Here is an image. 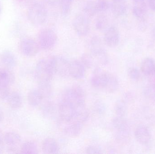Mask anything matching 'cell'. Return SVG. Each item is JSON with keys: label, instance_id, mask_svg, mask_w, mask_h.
Instances as JSON below:
<instances>
[{"label": "cell", "instance_id": "obj_1", "mask_svg": "<svg viewBox=\"0 0 155 154\" xmlns=\"http://www.w3.org/2000/svg\"><path fill=\"white\" fill-rule=\"evenodd\" d=\"M91 86L96 89L113 93L117 90L119 84L116 77L108 71L96 70L90 80Z\"/></svg>", "mask_w": 155, "mask_h": 154}, {"label": "cell", "instance_id": "obj_2", "mask_svg": "<svg viewBox=\"0 0 155 154\" xmlns=\"http://www.w3.org/2000/svg\"><path fill=\"white\" fill-rule=\"evenodd\" d=\"M53 56L40 60L36 64L35 70V78L40 82H50L54 72L52 67Z\"/></svg>", "mask_w": 155, "mask_h": 154}, {"label": "cell", "instance_id": "obj_3", "mask_svg": "<svg viewBox=\"0 0 155 154\" xmlns=\"http://www.w3.org/2000/svg\"><path fill=\"white\" fill-rule=\"evenodd\" d=\"M62 101L70 103L75 106L85 105L84 91L79 86H74L64 92Z\"/></svg>", "mask_w": 155, "mask_h": 154}, {"label": "cell", "instance_id": "obj_4", "mask_svg": "<svg viewBox=\"0 0 155 154\" xmlns=\"http://www.w3.org/2000/svg\"><path fill=\"white\" fill-rule=\"evenodd\" d=\"M27 16L28 20L33 24L41 25L47 20L48 12L43 4L41 3H35L28 9Z\"/></svg>", "mask_w": 155, "mask_h": 154}, {"label": "cell", "instance_id": "obj_5", "mask_svg": "<svg viewBox=\"0 0 155 154\" xmlns=\"http://www.w3.org/2000/svg\"><path fill=\"white\" fill-rule=\"evenodd\" d=\"M15 80L14 75L8 69H0V99H5L10 95V86Z\"/></svg>", "mask_w": 155, "mask_h": 154}, {"label": "cell", "instance_id": "obj_6", "mask_svg": "<svg viewBox=\"0 0 155 154\" xmlns=\"http://www.w3.org/2000/svg\"><path fill=\"white\" fill-rule=\"evenodd\" d=\"M38 39V43L40 48L45 50H49L55 46L57 36L53 30L44 29L39 33Z\"/></svg>", "mask_w": 155, "mask_h": 154}, {"label": "cell", "instance_id": "obj_7", "mask_svg": "<svg viewBox=\"0 0 155 154\" xmlns=\"http://www.w3.org/2000/svg\"><path fill=\"white\" fill-rule=\"evenodd\" d=\"M59 125L63 132L68 136L77 137L81 133L83 124L77 121L74 120L71 121L59 120Z\"/></svg>", "mask_w": 155, "mask_h": 154}, {"label": "cell", "instance_id": "obj_8", "mask_svg": "<svg viewBox=\"0 0 155 154\" xmlns=\"http://www.w3.org/2000/svg\"><path fill=\"white\" fill-rule=\"evenodd\" d=\"M21 52L27 57H34L39 52L40 47L38 42L30 38H25L21 40L20 44Z\"/></svg>", "mask_w": 155, "mask_h": 154}, {"label": "cell", "instance_id": "obj_9", "mask_svg": "<svg viewBox=\"0 0 155 154\" xmlns=\"http://www.w3.org/2000/svg\"><path fill=\"white\" fill-rule=\"evenodd\" d=\"M70 62L61 56H53L52 67L54 74L61 77L69 76Z\"/></svg>", "mask_w": 155, "mask_h": 154}, {"label": "cell", "instance_id": "obj_10", "mask_svg": "<svg viewBox=\"0 0 155 154\" xmlns=\"http://www.w3.org/2000/svg\"><path fill=\"white\" fill-rule=\"evenodd\" d=\"M76 107L61 100L58 108L60 120L62 121L73 120L76 113Z\"/></svg>", "mask_w": 155, "mask_h": 154}, {"label": "cell", "instance_id": "obj_11", "mask_svg": "<svg viewBox=\"0 0 155 154\" xmlns=\"http://www.w3.org/2000/svg\"><path fill=\"white\" fill-rule=\"evenodd\" d=\"M73 27L74 30L79 36H86L90 31L89 20L84 15H77L74 20Z\"/></svg>", "mask_w": 155, "mask_h": 154}, {"label": "cell", "instance_id": "obj_12", "mask_svg": "<svg viewBox=\"0 0 155 154\" xmlns=\"http://www.w3.org/2000/svg\"><path fill=\"white\" fill-rule=\"evenodd\" d=\"M120 39V33L115 26H111L106 31L104 40L107 46L110 48L116 47L119 44Z\"/></svg>", "mask_w": 155, "mask_h": 154}, {"label": "cell", "instance_id": "obj_13", "mask_svg": "<svg viewBox=\"0 0 155 154\" xmlns=\"http://www.w3.org/2000/svg\"><path fill=\"white\" fill-rule=\"evenodd\" d=\"M134 136L137 141L143 145L149 143L152 138L150 130L144 125L139 126L136 128Z\"/></svg>", "mask_w": 155, "mask_h": 154}, {"label": "cell", "instance_id": "obj_14", "mask_svg": "<svg viewBox=\"0 0 155 154\" xmlns=\"http://www.w3.org/2000/svg\"><path fill=\"white\" fill-rule=\"evenodd\" d=\"M85 68L81 61H73L70 62L69 76L76 79L82 78L84 76Z\"/></svg>", "mask_w": 155, "mask_h": 154}, {"label": "cell", "instance_id": "obj_15", "mask_svg": "<svg viewBox=\"0 0 155 154\" xmlns=\"http://www.w3.org/2000/svg\"><path fill=\"white\" fill-rule=\"evenodd\" d=\"M112 124L117 130V134H129V127L127 120L124 117L117 116L113 118Z\"/></svg>", "mask_w": 155, "mask_h": 154}, {"label": "cell", "instance_id": "obj_16", "mask_svg": "<svg viewBox=\"0 0 155 154\" xmlns=\"http://www.w3.org/2000/svg\"><path fill=\"white\" fill-rule=\"evenodd\" d=\"M147 12V6L145 0H134L133 12L137 19L143 20L144 19Z\"/></svg>", "mask_w": 155, "mask_h": 154}, {"label": "cell", "instance_id": "obj_17", "mask_svg": "<svg viewBox=\"0 0 155 154\" xmlns=\"http://www.w3.org/2000/svg\"><path fill=\"white\" fill-rule=\"evenodd\" d=\"M110 7L114 14L117 17L124 15L127 11V4L125 0H113Z\"/></svg>", "mask_w": 155, "mask_h": 154}, {"label": "cell", "instance_id": "obj_18", "mask_svg": "<svg viewBox=\"0 0 155 154\" xmlns=\"http://www.w3.org/2000/svg\"><path fill=\"white\" fill-rule=\"evenodd\" d=\"M0 59L2 63L7 68H14L17 65V58L11 51L6 50L3 51L0 55Z\"/></svg>", "mask_w": 155, "mask_h": 154}, {"label": "cell", "instance_id": "obj_19", "mask_svg": "<svg viewBox=\"0 0 155 154\" xmlns=\"http://www.w3.org/2000/svg\"><path fill=\"white\" fill-rule=\"evenodd\" d=\"M42 150L44 153H56L59 151V145L55 139L51 137H48L43 142Z\"/></svg>", "mask_w": 155, "mask_h": 154}, {"label": "cell", "instance_id": "obj_20", "mask_svg": "<svg viewBox=\"0 0 155 154\" xmlns=\"http://www.w3.org/2000/svg\"><path fill=\"white\" fill-rule=\"evenodd\" d=\"M141 71L146 76L153 75L155 71V61L150 58L144 59L141 64Z\"/></svg>", "mask_w": 155, "mask_h": 154}, {"label": "cell", "instance_id": "obj_21", "mask_svg": "<svg viewBox=\"0 0 155 154\" xmlns=\"http://www.w3.org/2000/svg\"><path fill=\"white\" fill-rule=\"evenodd\" d=\"M4 143L9 147H16L21 143V138L19 134L15 132H8L4 135Z\"/></svg>", "mask_w": 155, "mask_h": 154}, {"label": "cell", "instance_id": "obj_22", "mask_svg": "<svg viewBox=\"0 0 155 154\" xmlns=\"http://www.w3.org/2000/svg\"><path fill=\"white\" fill-rule=\"evenodd\" d=\"M43 96L39 90H33L29 92L27 96L28 103L32 106H39L41 103Z\"/></svg>", "mask_w": 155, "mask_h": 154}, {"label": "cell", "instance_id": "obj_23", "mask_svg": "<svg viewBox=\"0 0 155 154\" xmlns=\"http://www.w3.org/2000/svg\"><path fill=\"white\" fill-rule=\"evenodd\" d=\"M7 100L8 105L14 109L20 108L22 105V98L21 94L15 91L10 93L7 97Z\"/></svg>", "mask_w": 155, "mask_h": 154}, {"label": "cell", "instance_id": "obj_24", "mask_svg": "<svg viewBox=\"0 0 155 154\" xmlns=\"http://www.w3.org/2000/svg\"><path fill=\"white\" fill-rule=\"evenodd\" d=\"M91 53H95L105 49L101 39L95 36L92 37L89 42Z\"/></svg>", "mask_w": 155, "mask_h": 154}, {"label": "cell", "instance_id": "obj_25", "mask_svg": "<svg viewBox=\"0 0 155 154\" xmlns=\"http://www.w3.org/2000/svg\"><path fill=\"white\" fill-rule=\"evenodd\" d=\"M20 153L23 154H37L38 153L37 146L31 141L25 142L22 146Z\"/></svg>", "mask_w": 155, "mask_h": 154}, {"label": "cell", "instance_id": "obj_26", "mask_svg": "<svg viewBox=\"0 0 155 154\" xmlns=\"http://www.w3.org/2000/svg\"><path fill=\"white\" fill-rule=\"evenodd\" d=\"M108 18L104 14H101L99 15L96 20L95 27L98 30H106L108 28Z\"/></svg>", "mask_w": 155, "mask_h": 154}, {"label": "cell", "instance_id": "obj_27", "mask_svg": "<svg viewBox=\"0 0 155 154\" xmlns=\"http://www.w3.org/2000/svg\"><path fill=\"white\" fill-rule=\"evenodd\" d=\"M84 11L88 16H94L98 12L96 2L89 1L84 5Z\"/></svg>", "mask_w": 155, "mask_h": 154}, {"label": "cell", "instance_id": "obj_28", "mask_svg": "<svg viewBox=\"0 0 155 154\" xmlns=\"http://www.w3.org/2000/svg\"><path fill=\"white\" fill-rule=\"evenodd\" d=\"M114 109L117 116L124 117L127 111L126 103L123 100H118L115 104Z\"/></svg>", "mask_w": 155, "mask_h": 154}, {"label": "cell", "instance_id": "obj_29", "mask_svg": "<svg viewBox=\"0 0 155 154\" xmlns=\"http://www.w3.org/2000/svg\"><path fill=\"white\" fill-rule=\"evenodd\" d=\"M81 61L85 68H90L95 65L96 61L92 54H85L82 56Z\"/></svg>", "mask_w": 155, "mask_h": 154}, {"label": "cell", "instance_id": "obj_30", "mask_svg": "<svg viewBox=\"0 0 155 154\" xmlns=\"http://www.w3.org/2000/svg\"><path fill=\"white\" fill-rule=\"evenodd\" d=\"M39 90L43 96L44 98L49 97L52 92V88L50 82L39 83Z\"/></svg>", "mask_w": 155, "mask_h": 154}, {"label": "cell", "instance_id": "obj_31", "mask_svg": "<svg viewBox=\"0 0 155 154\" xmlns=\"http://www.w3.org/2000/svg\"><path fill=\"white\" fill-rule=\"evenodd\" d=\"M72 0H60L61 11L64 16H66L70 13L72 5Z\"/></svg>", "mask_w": 155, "mask_h": 154}, {"label": "cell", "instance_id": "obj_32", "mask_svg": "<svg viewBox=\"0 0 155 154\" xmlns=\"http://www.w3.org/2000/svg\"><path fill=\"white\" fill-rule=\"evenodd\" d=\"M96 4L98 12L106 11L110 8L111 5L108 0H97Z\"/></svg>", "mask_w": 155, "mask_h": 154}, {"label": "cell", "instance_id": "obj_33", "mask_svg": "<svg viewBox=\"0 0 155 154\" xmlns=\"http://www.w3.org/2000/svg\"><path fill=\"white\" fill-rule=\"evenodd\" d=\"M42 111L46 115L52 116L55 113V106L53 103L47 102L43 106Z\"/></svg>", "mask_w": 155, "mask_h": 154}, {"label": "cell", "instance_id": "obj_34", "mask_svg": "<svg viewBox=\"0 0 155 154\" xmlns=\"http://www.w3.org/2000/svg\"><path fill=\"white\" fill-rule=\"evenodd\" d=\"M127 74L129 78L132 80H138L141 77L140 71L136 68H129L127 71Z\"/></svg>", "mask_w": 155, "mask_h": 154}, {"label": "cell", "instance_id": "obj_35", "mask_svg": "<svg viewBox=\"0 0 155 154\" xmlns=\"http://www.w3.org/2000/svg\"><path fill=\"white\" fill-rule=\"evenodd\" d=\"M94 111L99 115L104 114L106 110L105 105L101 101H97L94 105Z\"/></svg>", "mask_w": 155, "mask_h": 154}, {"label": "cell", "instance_id": "obj_36", "mask_svg": "<svg viewBox=\"0 0 155 154\" xmlns=\"http://www.w3.org/2000/svg\"><path fill=\"white\" fill-rule=\"evenodd\" d=\"M86 153L87 154L103 153L101 148L94 145L89 146L87 147L85 150Z\"/></svg>", "mask_w": 155, "mask_h": 154}, {"label": "cell", "instance_id": "obj_37", "mask_svg": "<svg viewBox=\"0 0 155 154\" xmlns=\"http://www.w3.org/2000/svg\"><path fill=\"white\" fill-rule=\"evenodd\" d=\"M4 136L3 134L2 131L0 130V153H2L3 150V146L4 143Z\"/></svg>", "mask_w": 155, "mask_h": 154}, {"label": "cell", "instance_id": "obj_38", "mask_svg": "<svg viewBox=\"0 0 155 154\" xmlns=\"http://www.w3.org/2000/svg\"><path fill=\"white\" fill-rule=\"evenodd\" d=\"M148 4L149 8L155 11V0H148Z\"/></svg>", "mask_w": 155, "mask_h": 154}, {"label": "cell", "instance_id": "obj_39", "mask_svg": "<svg viewBox=\"0 0 155 154\" xmlns=\"http://www.w3.org/2000/svg\"><path fill=\"white\" fill-rule=\"evenodd\" d=\"M4 119V113L2 109L0 108V123L3 121Z\"/></svg>", "mask_w": 155, "mask_h": 154}, {"label": "cell", "instance_id": "obj_40", "mask_svg": "<svg viewBox=\"0 0 155 154\" xmlns=\"http://www.w3.org/2000/svg\"><path fill=\"white\" fill-rule=\"evenodd\" d=\"M151 34H152V36L153 39L155 40V26L152 29Z\"/></svg>", "mask_w": 155, "mask_h": 154}, {"label": "cell", "instance_id": "obj_41", "mask_svg": "<svg viewBox=\"0 0 155 154\" xmlns=\"http://www.w3.org/2000/svg\"><path fill=\"white\" fill-rule=\"evenodd\" d=\"M48 1L51 4H55L58 2H60V0H48Z\"/></svg>", "mask_w": 155, "mask_h": 154}, {"label": "cell", "instance_id": "obj_42", "mask_svg": "<svg viewBox=\"0 0 155 154\" xmlns=\"http://www.w3.org/2000/svg\"><path fill=\"white\" fill-rule=\"evenodd\" d=\"M2 13V4H1V1H0V15Z\"/></svg>", "mask_w": 155, "mask_h": 154}, {"label": "cell", "instance_id": "obj_43", "mask_svg": "<svg viewBox=\"0 0 155 154\" xmlns=\"http://www.w3.org/2000/svg\"><path fill=\"white\" fill-rule=\"evenodd\" d=\"M153 76H154V77L155 78V71L153 75Z\"/></svg>", "mask_w": 155, "mask_h": 154}]
</instances>
